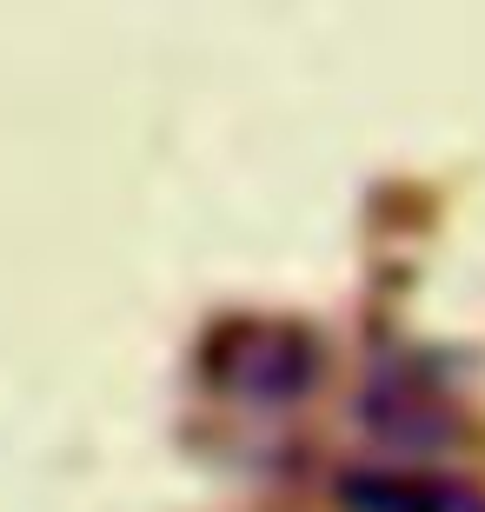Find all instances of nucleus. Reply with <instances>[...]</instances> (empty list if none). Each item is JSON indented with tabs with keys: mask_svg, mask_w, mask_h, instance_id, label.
I'll use <instances>...</instances> for the list:
<instances>
[{
	"mask_svg": "<svg viewBox=\"0 0 485 512\" xmlns=\"http://www.w3.org/2000/svg\"><path fill=\"white\" fill-rule=\"evenodd\" d=\"M253 340H260L253 353H246V346H233L226 380L240 386V393H253L260 406H286L299 386L313 380V360H306V346H299L293 333H273V326H260Z\"/></svg>",
	"mask_w": 485,
	"mask_h": 512,
	"instance_id": "f257e3e1",
	"label": "nucleus"
}]
</instances>
